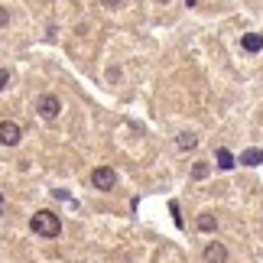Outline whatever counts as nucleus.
Wrapping results in <instances>:
<instances>
[{
  "label": "nucleus",
  "mask_w": 263,
  "mask_h": 263,
  "mask_svg": "<svg viewBox=\"0 0 263 263\" xmlns=\"http://www.w3.org/2000/svg\"><path fill=\"white\" fill-rule=\"evenodd\" d=\"M0 205H4V195H0Z\"/></svg>",
  "instance_id": "dca6fc26"
},
{
  "label": "nucleus",
  "mask_w": 263,
  "mask_h": 263,
  "mask_svg": "<svg viewBox=\"0 0 263 263\" xmlns=\"http://www.w3.org/2000/svg\"><path fill=\"white\" fill-rule=\"evenodd\" d=\"M215 156H218V169H224V173H228V169H234V166H237L234 153H231V149H224V146H221Z\"/></svg>",
  "instance_id": "6e6552de"
},
{
  "label": "nucleus",
  "mask_w": 263,
  "mask_h": 263,
  "mask_svg": "<svg viewBox=\"0 0 263 263\" xmlns=\"http://www.w3.org/2000/svg\"><path fill=\"white\" fill-rule=\"evenodd\" d=\"M10 23V13H7V7H0V26H7Z\"/></svg>",
  "instance_id": "ddd939ff"
},
{
  "label": "nucleus",
  "mask_w": 263,
  "mask_h": 263,
  "mask_svg": "<svg viewBox=\"0 0 263 263\" xmlns=\"http://www.w3.org/2000/svg\"><path fill=\"white\" fill-rule=\"evenodd\" d=\"M176 143H179V149H195L198 137H195V134H189V130H185V134H179V140H176Z\"/></svg>",
  "instance_id": "1a4fd4ad"
},
{
  "label": "nucleus",
  "mask_w": 263,
  "mask_h": 263,
  "mask_svg": "<svg viewBox=\"0 0 263 263\" xmlns=\"http://www.w3.org/2000/svg\"><path fill=\"white\" fill-rule=\"evenodd\" d=\"M7 85H10V72H7V68H0V91H7Z\"/></svg>",
  "instance_id": "f8f14e48"
},
{
  "label": "nucleus",
  "mask_w": 263,
  "mask_h": 263,
  "mask_svg": "<svg viewBox=\"0 0 263 263\" xmlns=\"http://www.w3.org/2000/svg\"><path fill=\"white\" fill-rule=\"evenodd\" d=\"M237 163L240 166H263V149H257V146L254 149H244V153L237 156Z\"/></svg>",
  "instance_id": "0eeeda50"
},
{
  "label": "nucleus",
  "mask_w": 263,
  "mask_h": 263,
  "mask_svg": "<svg viewBox=\"0 0 263 263\" xmlns=\"http://www.w3.org/2000/svg\"><path fill=\"white\" fill-rule=\"evenodd\" d=\"M205 263H228V247L218 244V240H211L205 247Z\"/></svg>",
  "instance_id": "39448f33"
},
{
  "label": "nucleus",
  "mask_w": 263,
  "mask_h": 263,
  "mask_svg": "<svg viewBox=\"0 0 263 263\" xmlns=\"http://www.w3.org/2000/svg\"><path fill=\"white\" fill-rule=\"evenodd\" d=\"M101 4H104V7H120L124 0H101Z\"/></svg>",
  "instance_id": "4468645a"
},
{
  "label": "nucleus",
  "mask_w": 263,
  "mask_h": 263,
  "mask_svg": "<svg viewBox=\"0 0 263 263\" xmlns=\"http://www.w3.org/2000/svg\"><path fill=\"white\" fill-rule=\"evenodd\" d=\"M185 7H195V0H185Z\"/></svg>",
  "instance_id": "2eb2a0df"
},
{
  "label": "nucleus",
  "mask_w": 263,
  "mask_h": 263,
  "mask_svg": "<svg viewBox=\"0 0 263 263\" xmlns=\"http://www.w3.org/2000/svg\"><path fill=\"white\" fill-rule=\"evenodd\" d=\"M0 143L4 146H16L20 143V127L13 120H0Z\"/></svg>",
  "instance_id": "20e7f679"
},
{
  "label": "nucleus",
  "mask_w": 263,
  "mask_h": 263,
  "mask_svg": "<svg viewBox=\"0 0 263 263\" xmlns=\"http://www.w3.org/2000/svg\"><path fill=\"white\" fill-rule=\"evenodd\" d=\"M36 110H39V117H43V120H55L59 110H62V101H59L55 95H43V98L36 101Z\"/></svg>",
  "instance_id": "7ed1b4c3"
},
{
  "label": "nucleus",
  "mask_w": 263,
  "mask_h": 263,
  "mask_svg": "<svg viewBox=\"0 0 263 263\" xmlns=\"http://www.w3.org/2000/svg\"><path fill=\"white\" fill-rule=\"evenodd\" d=\"M29 228H33V234H39V237H59L62 234V224H59V215H52V211H36L33 215V221H29Z\"/></svg>",
  "instance_id": "f257e3e1"
},
{
  "label": "nucleus",
  "mask_w": 263,
  "mask_h": 263,
  "mask_svg": "<svg viewBox=\"0 0 263 263\" xmlns=\"http://www.w3.org/2000/svg\"><path fill=\"white\" fill-rule=\"evenodd\" d=\"M208 176H211L208 163H195V166H192V179H208Z\"/></svg>",
  "instance_id": "9b49d317"
},
{
  "label": "nucleus",
  "mask_w": 263,
  "mask_h": 263,
  "mask_svg": "<svg viewBox=\"0 0 263 263\" xmlns=\"http://www.w3.org/2000/svg\"><path fill=\"white\" fill-rule=\"evenodd\" d=\"M215 228H218L215 215H201V218H198V231H205V234H208V231H215Z\"/></svg>",
  "instance_id": "9d476101"
},
{
  "label": "nucleus",
  "mask_w": 263,
  "mask_h": 263,
  "mask_svg": "<svg viewBox=\"0 0 263 263\" xmlns=\"http://www.w3.org/2000/svg\"><path fill=\"white\" fill-rule=\"evenodd\" d=\"M240 49L250 52V55H257L263 49V33H244V36H240Z\"/></svg>",
  "instance_id": "423d86ee"
},
{
  "label": "nucleus",
  "mask_w": 263,
  "mask_h": 263,
  "mask_svg": "<svg viewBox=\"0 0 263 263\" xmlns=\"http://www.w3.org/2000/svg\"><path fill=\"white\" fill-rule=\"evenodd\" d=\"M91 185L101 189V192H110V189L117 185V173L110 166H98L95 173H91Z\"/></svg>",
  "instance_id": "f03ea898"
}]
</instances>
